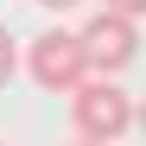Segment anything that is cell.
Listing matches in <instances>:
<instances>
[{"label": "cell", "mask_w": 146, "mask_h": 146, "mask_svg": "<svg viewBox=\"0 0 146 146\" xmlns=\"http://www.w3.org/2000/svg\"><path fill=\"white\" fill-rule=\"evenodd\" d=\"M38 7H51V13H64V7H76V0H38Z\"/></svg>", "instance_id": "52a82bcc"}, {"label": "cell", "mask_w": 146, "mask_h": 146, "mask_svg": "<svg viewBox=\"0 0 146 146\" xmlns=\"http://www.w3.org/2000/svg\"><path fill=\"white\" fill-rule=\"evenodd\" d=\"M133 127L146 133V95H140V102H133Z\"/></svg>", "instance_id": "8992f818"}, {"label": "cell", "mask_w": 146, "mask_h": 146, "mask_svg": "<svg viewBox=\"0 0 146 146\" xmlns=\"http://www.w3.org/2000/svg\"><path fill=\"white\" fill-rule=\"evenodd\" d=\"M83 57H89V76H121L133 57H140V26L121 13H89L83 19Z\"/></svg>", "instance_id": "3957f363"}, {"label": "cell", "mask_w": 146, "mask_h": 146, "mask_svg": "<svg viewBox=\"0 0 146 146\" xmlns=\"http://www.w3.org/2000/svg\"><path fill=\"white\" fill-rule=\"evenodd\" d=\"M26 70H32V83H38V89H51V95H70V89L89 76L83 38H76V32H64V26L38 32V38L26 44Z\"/></svg>", "instance_id": "7a4b0ae2"}, {"label": "cell", "mask_w": 146, "mask_h": 146, "mask_svg": "<svg viewBox=\"0 0 146 146\" xmlns=\"http://www.w3.org/2000/svg\"><path fill=\"white\" fill-rule=\"evenodd\" d=\"M0 146H7V140H0Z\"/></svg>", "instance_id": "9c48e42d"}, {"label": "cell", "mask_w": 146, "mask_h": 146, "mask_svg": "<svg viewBox=\"0 0 146 146\" xmlns=\"http://www.w3.org/2000/svg\"><path fill=\"white\" fill-rule=\"evenodd\" d=\"M70 114H76V140L114 146L133 127V95L114 89V76H83L76 89H70Z\"/></svg>", "instance_id": "6da1fadb"}, {"label": "cell", "mask_w": 146, "mask_h": 146, "mask_svg": "<svg viewBox=\"0 0 146 146\" xmlns=\"http://www.w3.org/2000/svg\"><path fill=\"white\" fill-rule=\"evenodd\" d=\"M102 13H121V19L140 26V19H146V0H102Z\"/></svg>", "instance_id": "5b68a950"}, {"label": "cell", "mask_w": 146, "mask_h": 146, "mask_svg": "<svg viewBox=\"0 0 146 146\" xmlns=\"http://www.w3.org/2000/svg\"><path fill=\"white\" fill-rule=\"evenodd\" d=\"M70 146H95V140H70Z\"/></svg>", "instance_id": "ba28073f"}, {"label": "cell", "mask_w": 146, "mask_h": 146, "mask_svg": "<svg viewBox=\"0 0 146 146\" xmlns=\"http://www.w3.org/2000/svg\"><path fill=\"white\" fill-rule=\"evenodd\" d=\"M13 70H19V44H13V32L0 26V89L13 83Z\"/></svg>", "instance_id": "277c9868"}]
</instances>
